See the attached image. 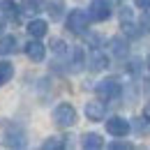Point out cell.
<instances>
[{"instance_id":"obj_1","label":"cell","mask_w":150,"mask_h":150,"mask_svg":"<svg viewBox=\"0 0 150 150\" xmlns=\"http://www.w3.org/2000/svg\"><path fill=\"white\" fill-rule=\"evenodd\" d=\"M25 132L21 125H14V122H9V125H5V146L7 148H25Z\"/></svg>"},{"instance_id":"obj_2","label":"cell","mask_w":150,"mask_h":150,"mask_svg":"<svg viewBox=\"0 0 150 150\" xmlns=\"http://www.w3.org/2000/svg\"><path fill=\"white\" fill-rule=\"evenodd\" d=\"M53 120L58 127H72L76 122V109L72 104H58L53 111Z\"/></svg>"},{"instance_id":"obj_3","label":"cell","mask_w":150,"mask_h":150,"mask_svg":"<svg viewBox=\"0 0 150 150\" xmlns=\"http://www.w3.org/2000/svg\"><path fill=\"white\" fill-rule=\"evenodd\" d=\"M95 90H97V97H99V99H106V102H109V99H115V97L120 95V83H118L115 79H104V81L97 83Z\"/></svg>"},{"instance_id":"obj_4","label":"cell","mask_w":150,"mask_h":150,"mask_svg":"<svg viewBox=\"0 0 150 150\" xmlns=\"http://www.w3.org/2000/svg\"><path fill=\"white\" fill-rule=\"evenodd\" d=\"M88 21H90V16H88L83 9H72L69 16H67V28L79 35V33H83V30L88 28Z\"/></svg>"},{"instance_id":"obj_5","label":"cell","mask_w":150,"mask_h":150,"mask_svg":"<svg viewBox=\"0 0 150 150\" xmlns=\"http://www.w3.org/2000/svg\"><path fill=\"white\" fill-rule=\"evenodd\" d=\"M90 19L95 21H106L111 16V5H109V0H93L90 2V14H88Z\"/></svg>"},{"instance_id":"obj_6","label":"cell","mask_w":150,"mask_h":150,"mask_svg":"<svg viewBox=\"0 0 150 150\" xmlns=\"http://www.w3.org/2000/svg\"><path fill=\"white\" fill-rule=\"evenodd\" d=\"M106 132L111 134V136H118V139H122V136H127V132H129V122L125 120V118H109L106 120Z\"/></svg>"},{"instance_id":"obj_7","label":"cell","mask_w":150,"mask_h":150,"mask_svg":"<svg viewBox=\"0 0 150 150\" xmlns=\"http://www.w3.org/2000/svg\"><path fill=\"white\" fill-rule=\"evenodd\" d=\"M25 56L30 58V60H35V62H42L44 56H46V49H44V44H42V42L33 39V42H28V44H25Z\"/></svg>"},{"instance_id":"obj_8","label":"cell","mask_w":150,"mask_h":150,"mask_svg":"<svg viewBox=\"0 0 150 150\" xmlns=\"http://www.w3.org/2000/svg\"><path fill=\"white\" fill-rule=\"evenodd\" d=\"M86 115H88V120L99 122V120L106 115V106H104V102H88V104H86Z\"/></svg>"},{"instance_id":"obj_9","label":"cell","mask_w":150,"mask_h":150,"mask_svg":"<svg viewBox=\"0 0 150 150\" xmlns=\"http://www.w3.org/2000/svg\"><path fill=\"white\" fill-rule=\"evenodd\" d=\"M90 67H93L95 72H99V69L106 67V56H104L99 49H93V51H90Z\"/></svg>"},{"instance_id":"obj_10","label":"cell","mask_w":150,"mask_h":150,"mask_svg":"<svg viewBox=\"0 0 150 150\" xmlns=\"http://www.w3.org/2000/svg\"><path fill=\"white\" fill-rule=\"evenodd\" d=\"M46 21H42V19H35V21H30L28 23V33L33 35V37H44L46 35Z\"/></svg>"},{"instance_id":"obj_11","label":"cell","mask_w":150,"mask_h":150,"mask_svg":"<svg viewBox=\"0 0 150 150\" xmlns=\"http://www.w3.org/2000/svg\"><path fill=\"white\" fill-rule=\"evenodd\" d=\"M16 51V37L7 35V37H0V56H9Z\"/></svg>"},{"instance_id":"obj_12","label":"cell","mask_w":150,"mask_h":150,"mask_svg":"<svg viewBox=\"0 0 150 150\" xmlns=\"http://www.w3.org/2000/svg\"><path fill=\"white\" fill-rule=\"evenodd\" d=\"M81 143H83V148H86V150H99L102 146H104V143H102V136H99V134H86Z\"/></svg>"},{"instance_id":"obj_13","label":"cell","mask_w":150,"mask_h":150,"mask_svg":"<svg viewBox=\"0 0 150 150\" xmlns=\"http://www.w3.org/2000/svg\"><path fill=\"white\" fill-rule=\"evenodd\" d=\"M83 62H86L83 49H81V46H74V49H72V69H74V72H79V69L83 67Z\"/></svg>"},{"instance_id":"obj_14","label":"cell","mask_w":150,"mask_h":150,"mask_svg":"<svg viewBox=\"0 0 150 150\" xmlns=\"http://www.w3.org/2000/svg\"><path fill=\"white\" fill-rule=\"evenodd\" d=\"M111 51H113L118 58L127 56V42H125L122 37H113V39H111Z\"/></svg>"},{"instance_id":"obj_15","label":"cell","mask_w":150,"mask_h":150,"mask_svg":"<svg viewBox=\"0 0 150 150\" xmlns=\"http://www.w3.org/2000/svg\"><path fill=\"white\" fill-rule=\"evenodd\" d=\"M12 76H14V67H12L9 62H0V86L7 83Z\"/></svg>"},{"instance_id":"obj_16","label":"cell","mask_w":150,"mask_h":150,"mask_svg":"<svg viewBox=\"0 0 150 150\" xmlns=\"http://www.w3.org/2000/svg\"><path fill=\"white\" fill-rule=\"evenodd\" d=\"M62 7H65L62 0H51V2H49V14H51V19H60Z\"/></svg>"},{"instance_id":"obj_17","label":"cell","mask_w":150,"mask_h":150,"mask_svg":"<svg viewBox=\"0 0 150 150\" xmlns=\"http://www.w3.org/2000/svg\"><path fill=\"white\" fill-rule=\"evenodd\" d=\"M42 148H44V150H58V148H65V141H62V139H58V136H51V139H46V141L42 143Z\"/></svg>"},{"instance_id":"obj_18","label":"cell","mask_w":150,"mask_h":150,"mask_svg":"<svg viewBox=\"0 0 150 150\" xmlns=\"http://www.w3.org/2000/svg\"><path fill=\"white\" fill-rule=\"evenodd\" d=\"M0 9L5 12V16H16V9H19V7H16L14 0H2V2H0Z\"/></svg>"},{"instance_id":"obj_19","label":"cell","mask_w":150,"mask_h":150,"mask_svg":"<svg viewBox=\"0 0 150 150\" xmlns=\"http://www.w3.org/2000/svg\"><path fill=\"white\" fill-rule=\"evenodd\" d=\"M25 14H37L39 12V0H23V9Z\"/></svg>"},{"instance_id":"obj_20","label":"cell","mask_w":150,"mask_h":150,"mask_svg":"<svg viewBox=\"0 0 150 150\" xmlns=\"http://www.w3.org/2000/svg\"><path fill=\"white\" fill-rule=\"evenodd\" d=\"M109 148H111V150H132L134 146H132L129 141H113Z\"/></svg>"},{"instance_id":"obj_21","label":"cell","mask_w":150,"mask_h":150,"mask_svg":"<svg viewBox=\"0 0 150 150\" xmlns=\"http://www.w3.org/2000/svg\"><path fill=\"white\" fill-rule=\"evenodd\" d=\"M141 30H143V33H150V14H143V16H141Z\"/></svg>"},{"instance_id":"obj_22","label":"cell","mask_w":150,"mask_h":150,"mask_svg":"<svg viewBox=\"0 0 150 150\" xmlns=\"http://www.w3.org/2000/svg\"><path fill=\"white\" fill-rule=\"evenodd\" d=\"M136 7H141V9H150V0H136Z\"/></svg>"},{"instance_id":"obj_23","label":"cell","mask_w":150,"mask_h":150,"mask_svg":"<svg viewBox=\"0 0 150 150\" xmlns=\"http://www.w3.org/2000/svg\"><path fill=\"white\" fill-rule=\"evenodd\" d=\"M143 118H146V120H150V102L143 106Z\"/></svg>"},{"instance_id":"obj_24","label":"cell","mask_w":150,"mask_h":150,"mask_svg":"<svg viewBox=\"0 0 150 150\" xmlns=\"http://www.w3.org/2000/svg\"><path fill=\"white\" fill-rule=\"evenodd\" d=\"M2 28H5V19H0V33H2Z\"/></svg>"},{"instance_id":"obj_25","label":"cell","mask_w":150,"mask_h":150,"mask_svg":"<svg viewBox=\"0 0 150 150\" xmlns=\"http://www.w3.org/2000/svg\"><path fill=\"white\" fill-rule=\"evenodd\" d=\"M146 65H148V67H150V56H148V60H146Z\"/></svg>"}]
</instances>
